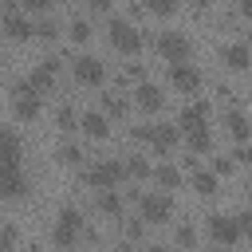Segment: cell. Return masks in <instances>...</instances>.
<instances>
[{"label":"cell","mask_w":252,"mask_h":252,"mask_svg":"<svg viewBox=\"0 0 252 252\" xmlns=\"http://www.w3.org/2000/svg\"><path fill=\"white\" fill-rule=\"evenodd\" d=\"M122 177H126V161H122V158H98V161L87 169V181H91L98 193H102V189H114Z\"/></svg>","instance_id":"6da1fadb"},{"label":"cell","mask_w":252,"mask_h":252,"mask_svg":"<svg viewBox=\"0 0 252 252\" xmlns=\"http://www.w3.org/2000/svg\"><path fill=\"white\" fill-rule=\"evenodd\" d=\"M106 32H110V43H114V47H122V51H138V47H142V28H138V24H130L122 12H114V16H110V28H106Z\"/></svg>","instance_id":"7a4b0ae2"},{"label":"cell","mask_w":252,"mask_h":252,"mask_svg":"<svg viewBox=\"0 0 252 252\" xmlns=\"http://www.w3.org/2000/svg\"><path fill=\"white\" fill-rule=\"evenodd\" d=\"M79 232H83V213H79V209H71V205H63V209H59V217H55L51 236H55L63 248H71V244L79 240Z\"/></svg>","instance_id":"3957f363"},{"label":"cell","mask_w":252,"mask_h":252,"mask_svg":"<svg viewBox=\"0 0 252 252\" xmlns=\"http://www.w3.org/2000/svg\"><path fill=\"white\" fill-rule=\"evenodd\" d=\"M158 51L169 59V63H189V35L185 32H177V28H169V32H161L158 35Z\"/></svg>","instance_id":"277c9868"},{"label":"cell","mask_w":252,"mask_h":252,"mask_svg":"<svg viewBox=\"0 0 252 252\" xmlns=\"http://www.w3.org/2000/svg\"><path fill=\"white\" fill-rule=\"evenodd\" d=\"M0 20H4V28H8V32L16 35V39H28V35L35 32L32 16H28V12H24V8L16 4V0H4V4H0Z\"/></svg>","instance_id":"5b68a950"},{"label":"cell","mask_w":252,"mask_h":252,"mask_svg":"<svg viewBox=\"0 0 252 252\" xmlns=\"http://www.w3.org/2000/svg\"><path fill=\"white\" fill-rule=\"evenodd\" d=\"M59 67H63V59H59V55L39 59V67H32V71H28V87H32L35 94L51 91V87H55V71H59Z\"/></svg>","instance_id":"8992f818"},{"label":"cell","mask_w":252,"mask_h":252,"mask_svg":"<svg viewBox=\"0 0 252 252\" xmlns=\"http://www.w3.org/2000/svg\"><path fill=\"white\" fill-rule=\"evenodd\" d=\"M138 209H142V220H169V213H173V201H169V193H142L138 197Z\"/></svg>","instance_id":"52a82bcc"},{"label":"cell","mask_w":252,"mask_h":252,"mask_svg":"<svg viewBox=\"0 0 252 252\" xmlns=\"http://www.w3.org/2000/svg\"><path fill=\"white\" fill-rule=\"evenodd\" d=\"M177 126H181L185 134H197V130H209V102H201V98H193V102H185V106H181V118H177Z\"/></svg>","instance_id":"ba28073f"},{"label":"cell","mask_w":252,"mask_h":252,"mask_svg":"<svg viewBox=\"0 0 252 252\" xmlns=\"http://www.w3.org/2000/svg\"><path fill=\"white\" fill-rule=\"evenodd\" d=\"M12 106H16V118H35L39 114V94L28 87V79H20L12 87Z\"/></svg>","instance_id":"9c48e42d"},{"label":"cell","mask_w":252,"mask_h":252,"mask_svg":"<svg viewBox=\"0 0 252 252\" xmlns=\"http://www.w3.org/2000/svg\"><path fill=\"white\" fill-rule=\"evenodd\" d=\"M220 59H224L228 67L244 71V67L252 63V43H248V39H228V43H220Z\"/></svg>","instance_id":"30bf717a"},{"label":"cell","mask_w":252,"mask_h":252,"mask_svg":"<svg viewBox=\"0 0 252 252\" xmlns=\"http://www.w3.org/2000/svg\"><path fill=\"white\" fill-rule=\"evenodd\" d=\"M209 236H213L217 244H232V240L240 236V224H236V217L213 213V217H209Z\"/></svg>","instance_id":"8fae6325"},{"label":"cell","mask_w":252,"mask_h":252,"mask_svg":"<svg viewBox=\"0 0 252 252\" xmlns=\"http://www.w3.org/2000/svg\"><path fill=\"white\" fill-rule=\"evenodd\" d=\"M20 138L8 130V126H0V165L4 169H20Z\"/></svg>","instance_id":"7c38bea8"},{"label":"cell","mask_w":252,"mask_h":252,"mask_svg":"<svg viewBox=\"0 0 252 252\" xmlns=\"http://www.w3.org/2000/svg\"><path fill=\"white\" fill-rule=\"evenodd\" d=\"M102 75H106V67H102L98 55H79L75 59V79L79 83H102Z\"/></svg>","instance_id":"4fadbf2b"},{"label":"cell","mask_w":252,"mask_h":252,"mask_svg":"<svg viewBox=\"0 0 252 252\" xmlns=\"http://www.w3.org/2000/svg\"><path fill=\"white\" fill-rule=\"evenodd\" d=\"M169 75H173V83H177L181 91H197V87H201V71H197L193 63H173Z\"/></svg>","instance_id":"5bb4252c"},{"label":"cell","mask_w":252,"mask_h":252,"mask_svg":"<svg viewBox=\"0 0 252 252\" xmlns=\"http://www.w3.org/2000/svg\"><path fill=\"white\" fill-rule=\"evenodd\" d=\"M224 126H228V134H232L236 142H248V138H252V122H248L244 110H224Z\"/></svg>","instance_id":"9a60e30c"},{"label":"cell","mask_w":252,"mask_h":252,"mask_svg":"<svg viewBox=\"0 0 252 252\" xmlns=\"http://www.w3.org/2000/svg\"><path fill=\"white\" fill-rule=\"evenodd\" d=\"M177 138H181V126H177V122H158V126H154V146H158V154L173 150Z\"/></svg>","instance_id":"2e32d148"},{"label":"cell","mask_w":252,"mask_h":252,"mask_svg":"<svg viewBox=\"0 0 252 252\" xmlns=\"http://www.w3.org/2000/svg\"><path fill=\"white\" fill-rule=\"evenodd\" d=\"M24 189H28L24 173H20V169H4V165H0V197H20Z\"/></svg>","instance_id":"e0dca14e"},{"label":"cell","mask_w":252,"mask_h":252,"mask_svg":"<svg viewBox=\"0 0 252 252\" xmlns=\"http://www.w3.org/2000/svg\"><path fill=\"white\" fill-rule=\"evenodd\" d=\"M79 126H83V134H91V138H106V134H110V126H106V114H102V110H87V114L79 118Z\"/></svg>","instance_id":"ac0fdd59"},{"label":"cell","mask_w":252,"mask_h":252,"mask_svg":"<svg viewBox=\"0 0 252 252\" xmlns=\"http://www.w3.org/2000/svg\"><path fill=\"white\" fill-rule=\"evenodd\" d=\"M134 94H138V102H142L146 110H154V106H161V98H165V94H161V87H158L154 79H146V83H138V91H134Z\"/></svg>","instance_id":"d6986e66"},{"label":"cell","mask_w":252,"mask_h":252,"mask_svg":"<svg viewBox=\"0 0 252 252\" xmlns=\"http://www.w3.org/2000/svg\"><path fill=\"white\" fill-rule=\"evenodd\" d=\"M154 181H158L161 189H177V185H181V173H177V165L158 161V165H154Z\"/></svg>","instance_id":"ffe728a7"},{"label":"cell","mask_w":252,"mask_h":252,"mask_svg":"<svg viewBox=\"0 0 252 252\" xmlns=\"http://www.w3.org/2000/svg\"><path fill=\"white\" fill-rule=\"evenodd\" d=\"M94 205H98L106 217H122V193H118V189H102V193L94 197Z\"/></svg>","instance_id":"44dd1931"},{"label":"cell","mask_w":252,"mask_h":252,"mask_svg":"<svg viewBox=\"0 0 252 252\" xmlns=\"http://www.w3.org/2000/svg\"><path fill=\"white\" fill-rule=\"evenodd\" d=\"M102 114H126V94L118 87L102 91Z\"/></svg>","instance_id":"7402d4cb"},{"label":"cell","mask_w":252,"mask_h":252,"mask_svg":"<svg viewBox=\"0 0 252 252\" xmlns=\"http://www.w3.org/2000/svg\"><path fill=\"white\" fill-rule=\"evenodd\" d=\"M193 189L205 193V197L217 193V173H213V169H193Z\"/></svg>","instance_id":"603a6c76"},{"label":"cell","mask_w":252,"mask_h":252,"mask_svg":"<svg viewBox=\"0 0 252 252\" xmlns=\"http://www.w3.org/2000/svg\"><path fill=\"white\" fill-rule=\"evenodd\" d=\"M126 173H130V177H150L154 165H150L142 154H130V158H126Z\"/></svg>","instance_id":"cb8c5ba5"},{"label":"cell","mask_w":252,"mask_h":252,"mask_svg":"<svg viewBox=\"0 0 252 252\" xmlns=\"http://www.w3.org/2000/svg\"><path fill=\"white\" fill-rule=\"evenodd\" d=\"M55 122H59V130L67 134V130H75V126H79V114H75V110H71V106L63 102V106L55 110Z\"/></svg>","instance_id":"d4e9b609"},{"label":"cell","mask_w":252,"mask_h":252,"mask_svg":"<svg viewBox=\"0 0 252 252\" xmlns=\"http://www.w3.org/2000/svg\"><path fill=\"white\" fill-rule=\"evenodd\" d=\"M59 161H83V146L79 142H59Z\"/></svg>","instance_id":"484cf974"},{"label":"cell","mask_w":252,"mask_h":252,"mask_svg":"<svg viewBox=\"0 0 252 252\" xmlns=\"http://www.w3.org/2000/svg\"><path fill=\"white\" fill-rule=\"evenodd\" d=\"M122 232H126V240H142L146 236V220L142 217H130V220H122Z\"/></svg>","instance_id":"4316f807"},{"label":"cell","mask_w":252,"mask_h":252,"mask_svg":"<svg viewBox=\"0 0 252 252\" xmlns=\"http://www.w3.org/2000/svg\"><path fill=\"white\" fill-rule=\"evenodd\" d=\"M71 35H75L79 43L91 39V35H94V32H91V20H87V16H75V20H71Z\"/></svg>","instance_id":"83f0119b"},{"label":"cell","mask_w":252,"mask_h":252,"mask_svg":"<svg viewBox=\"0 0 252 252\" xmlns=\"http://www.w3.org/2000/svg\"><path fill=\"white\" fill-rule=\"evenodd\" d=\"M35 32H39L43 39H55V35H59V20H55V16H43V20L35 24Z\"/></svg>","instance_id":"f1b7e54d"},{"label":"cell","mask_w":252,"mask_h":252,"mask_svg":"<svg viewBox=\"0 0 252 252\" xmlns=\"http://www.w3.org/2000/svg\"><path fill=\"white\" fill-rule=\"evenodd\" d=\"M213 146V138H209V130H197V134H189V150L193 154H205Z\"/></svg>","instance_id":"f546056e"},{"label":"cell","mask_w":252,"mask_h":252,"mask_svg":"<svg viewBox=\"0 0 252 252\" xmlns=\"http://www.w3.org/2000/svg\"><path fill=\"white\" fill-rule=\"evenodd\" d=\"M16 224H0V252H12V244H16Z\"/></svg>","instance_id":"4dcf8cb0"},{"label":"cell","mask_w":252,"mask_h":252,"mask_svg":"<svg viewBox=\"0 0 252 252\" xmlns=\"http://www.w3.org/2000/svg\"><path fill=\"white\" fill-rule=\"evenodd\" d=\"M177 244H181V248H193V244H197L193 224H177Z\"/></svg>","instance_id":"1f68e13d"},{"label":"cell","mask_w":252,"mask_h":252,"mask_svg":"<svg viewBox=\"0 0 252 252\" xmlns=\"http://www.w3.org/2000/svg\"><path fill=\"white\" fill-rule=\"evenodd\" d=\"M130 138H134V142H154V126H150V122H142V126H134V130H130Z\"/></svg>","instance_id":"d6a6232c"},{"label":"cell","mask_w":252,"mask_h":252,"mask_svg":"<svg viewBox=\"0 0 252 252\" xmlns=\"http://www.w3.org/2000/svg\"><path fill=\"white\" fill-rule=\"evenodd\" d=\"M126 75L138 79V83H146V63H126Z\"/></svg>","instance_id":"836d02e7"},{"label":"cell","mask_w":252,"mask_h":252,"mask_svg":"<svg viewBox=\"0 0 252 252\" xmlns=\"http://www.w3.org/2000/svg\"><path fill=\"white\" fill-rule=\"evenodd\" d=\"M213 173H232V158H213Z\"/></svg>","instance_id":"e575fe53"},{"label":"cell","mask_w":252,"mask_h":252,"mask_svg":"<svg viewBox=\"0 0 252 252\" xmlns=\"http://www.w3.org/2000/svg\"><path fill=\"white\" fill-rule=\"evenodd\" d=\"M236 224H240V232H252V209L236 213Z\"/></svg>","instance_id":"d590c367"},{"label":"cell","mask_w":252,"mask_h":252,"mask_svg":"<svg viewBox=\"0 0 252 252\" xmlns=\"http://www.w3.org/2000/svg\"><path fill=\"white\" fill-rule=\"evenodd\" d=\"M177 4L173 0H150V12H173Z\"/></svg>","instance_id":"8d00e7d4"},{"label":"cell","mask_w":252,"mask_h":252,"mask_svg":"<svg viewBox=\"0 0 252 252\" xmlns=\"http://www.w3.org/2000/svg\"><path fill=\"white\" fill-rule=\"evenodd\" d=\"M236 158H244V161H252V146H240V150H236Z\"/></svg>","instance_id":"74e56055"},{"label":"cell","mask_w":252,"mask_h":252,"mask_svg":"<svg viewBox=\"0 0 252 252\" xmlns=\"http://www.w3.org/2000/svg\"><path fill=\"white\" fill-rule=\"evenodd\" d=\"M240 12H244V16L252 20V0H240Z\"/></svg>","instance_id":"f35d334b"},{"label":"cell","mask_w":252,"mask_h":252,"mask_svg":"<svg viewBox=\"0 0 252 252\" xmlns=\"http://www.w3.org/2000/svg\"><path fill=\"white\" fill-rule=\"evenodd\" d=\"M142 252H169V248H165V244H146Z\"/></svg>","instance_id":"ab89813d"},{"label":"cell","mask_w":252,"mask_h":252,"mask_svg":"<svg viewBox=\"0 0 252 252\" xmlns=\"http://www.w3.org/2000/svg\"><path fill=\"white\" fill-rule=\"evenodd\" d=\"M205 252H220V244H213V248H205Z\"/></svg>","instance_id":"60d3db41"},{"label":"cell","mask_w":252,"mask_h":252,"mask_svg":"<svg viewBox=\"0 0 252 252\" xmlns=\"http://www.w3.org/2000/svg\"><path fill=\"white\" fill-rule=\"evenodd\" d=\"M110 252H126V248H110Z\"/></svg>","instance_id":"b9f144b4"},{"label":"cell","mask_w":252,"mask_h":252,"mask_svg":"<svg viewBox=\"0 0 252 252\" xmlns=\"http://www.w3.org/2000/svg\"><path fill=\"white\" fill-rule=\"evenodd\" d=\"M0 63H4V47H0Z\"/></svg>","instance_id":"7bdbcfd3"}]
</instances>
